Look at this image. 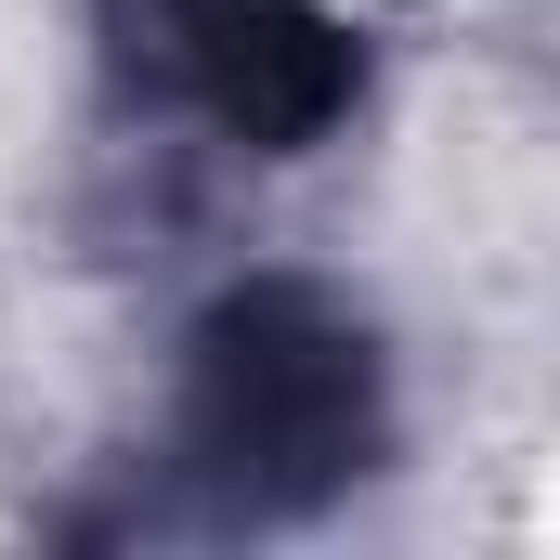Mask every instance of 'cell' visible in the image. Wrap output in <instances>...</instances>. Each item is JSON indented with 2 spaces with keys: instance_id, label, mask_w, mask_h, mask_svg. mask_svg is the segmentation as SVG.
<instances>
[{
  "instance_id": "obj_1",
  "label": "cell",
  "mask_w": 560,
  "mask_h": 560,
  "mask_svg": "<svg viewBox=\"0 0 560 560\" xmlns=\"http://www.w3.org/2000/svg\"><path fill=\"white\" fill-rule=\"evenodd\" d=\"M392 443V378L365 313H339L300 275L222 287L183 339V456L222 509L300 522L326 495H352Z\"/></svg>"
},
{
  "instance_id": "obj_2",
  "label": "cell",
  "mask_w": 560,
  "mask_h": 560,
  "mask_svg": "<svg viewBox=\"0 0 560 560\" xmlns=\"http://www.w3.org/2000/svg\"><path fill=\"white\" fill-rule=\"evenodd\" d=\"M170 79L248 156H300L365 105V39L326 0H156Z\"/></svg>"
}]
</instances>
